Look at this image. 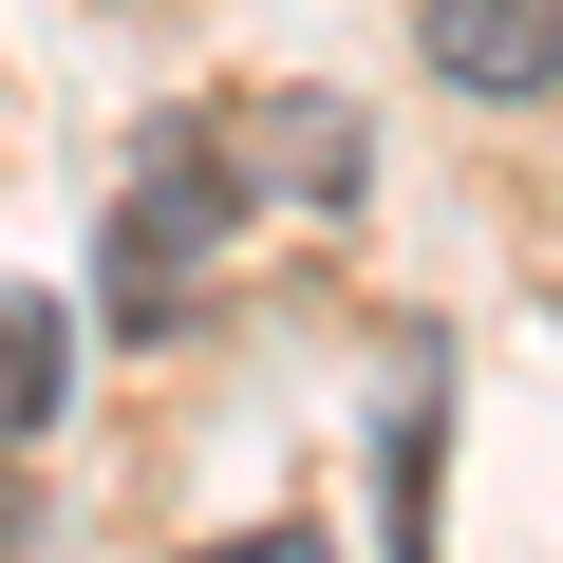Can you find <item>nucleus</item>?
<instances>
[{
    "label": "nucleus",
    "instance_id": "obj_5",
    "mask_svg": "<svg viewBox=\"0 0 563 563\" xmlns=\"http://www.w3.org/2000/svg\"><path fill=\"white\" fill-rule=\"evenodd\" d=\"M432 451H451V413H432V395H413V413H395V544H413V526H432Z\"/></svg>",
    "mask_w": 563,
    "mask_h": 563
},
{
    "label": "nucleus",
    "instance_id": "obj_3",
    "mask_svg": "<svg viewBox=\"0 0 563 563\" xmlns=\"http://www.w3.org/2000/svg\"><path fill=\"white\" fill-rule=\"evenodd\" d=\"M357 169H376V132H357L339 95H244V113H225V188H301V207H357Z\"/></svg>",
    "mask_w": 563,
    "mask_h": 563
},
{
    "label": "nucleus",
    "instance_id": "obj_1",
    "mask_svg": "<svg viewBox=\"0 0 563 563\" xmlns=\"http://www.w3.org/2000/svg\"><path fill=\"white\" fill-rule=\"evenodd\" d=\"M225 151H151L132 169V207H113V263H95V301H113V339H169L188 320V282H207V244H225Z\"/></svg>",
    "mask_w": 563,
    "mask_h": 563
},
{
    "label": "nucleus",
    "instance_id": "obj_4",
    "mask_svg": "<svg viewBox=\"0 0 563 563\" xmlns=\"http://www.w3.org/2000/svg\"><path fill=\"white\" fill-rule=\"evenodd\" d=\"M57 395H76V320L57 301H0V432H57Z\"/></svg>",
    "mask_w": 563,
    "mask_h": 563
},
{
    "label": "nucleus",
    "instance_id": "obj_2",
    "mask_svg": "<svg viewBox=\"0 0 563 563\" xmlns=\"http://www.w3.org/2000/svg\"><path fill=\"white\" fill-rule=\"evenodd\" d=\"M413 57H432V95H470V113H544V95H563V0H432Z\"/></svg>",
    "mask_w": 563,
    "mask_h": 563
}]
</instances>
